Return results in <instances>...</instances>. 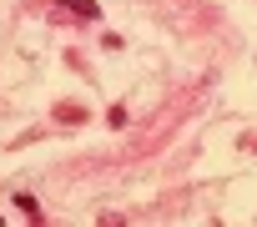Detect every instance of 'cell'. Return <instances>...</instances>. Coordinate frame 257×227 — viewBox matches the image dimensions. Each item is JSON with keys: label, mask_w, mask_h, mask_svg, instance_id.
<instances>
[{"label": "cell", "mask_w": 257, "mask_h": 227, "mask_svg": "<svg viewBox=\"0 0 257 227\" xmlns=\"http://www.w3.org/2000/svg\"><path fill=\"white\" fill-rule=\"evenodd\" d=\"M51 11H56V16H71V21H96V16H101L96 0H56Z\"/></svg>", "instance_id": "obj_1"}, {"label": "cell", "mask_w": 257, "mask_h": 227, "mask_svg": "<svg viewBox=\"0 0 257 227\" xmlns=\"http://www.w3.org/2000/svg\"><path fill=\"white\" fill-rule=\"evenodd\" d=\"M16 207H21V212H26V217H31V222H36V212H41V202H36V197H26V192H21V197H16Z\"/></svg>", "instance_id": "obj_2"}]
</instances>
